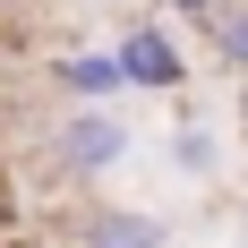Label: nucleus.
<instances>
[{"instance_id":"1","label":"nucleus","mask_w":248,"mask_h":248,"mask_svg":"<svg viewBox=\"0 0 248 248\" xmlns=\"http://www.w3.org/2000/svg\"><path fill=\"white\" fill-rule=\"evenodd\" d=\"M51 163L69 180H103L111 163H128V120H111V103H77L51 128Z\"/></svg>"},{"instance_id":"2","label":"nucleus","mask_w":248,"mask_h":248,"mask_svg":"<svg viewBox=\"0 0 248 248\" xmlns=\"http://www.w3.org/2000/svg\"><path fill=\"white\" fill-rule=\"evenodd\" d=\"M111 51H120V77L137 86V94H171L180 77H188V51L171 43V26H128Z\"/></svg>"},{"instance_id":"3","label":"nucleus","mask_w":248,"mask_h":248,"mask_svg":"<svg viewBox=\"0 0 248 248\" xmlns=\"http://www.w3.org/2000/svg\"><path fill=\"white\" fill-rule=\"evenodd\" d=\"M77 248H171L163 214H137V205H94L77 223Z\"/></svg>"},{"instance_id":"4","label":"nucleus","mask_w":248,"mask_h":248,"mask_svg":"<svg viewBox=\"0 0 248 248\" xmlns=\"http://www.w3.org/2000/svg\"><path fill=\"white\" fill-rule=\"evenodd\" d=\"M51 86H60L69 103H111V94H128L120 51H60V60H51Z\"/></svg>"},{"instance_id":"5","label":"nucleus","mask_w":248,"mask_h":248,"mask_svg":"<svg viewBox=\"0 0 248 248\" xmlns=\"http://www.w3.org/2000/svg\"><path fill=\"white\" fill-rule=\"evenodd\" d=\"M214 60L231 77H248V0H231L223 17H214Z\"/></svg>"},{"instance_id":"6","label":"nucleus","mask_w":248,"mask_h":248,"mask_svg":"<svg viewBox=\"0 0 248 248\" xmlns=\"http://www.w3.org/2000/svg\"><path fill=\"white\" fill-rule=\"evenodd\" d=\"M171 163H180V171H214V137H205V128H180V137H171Z\"/></svg>"},{"instance_id":"7","label":"nucleus","mask_w":248,"mask_h":248,"mask_svg":"<svg viewBox=\"0 0 248 248\" xmlns=\"http://www.w3.org/2000/svg\"><path fill=\"white\" fill-rule=\"evenodd\" d=\"M163 9H171V17H197V26H214L231 0H163Z\"/></svg>"}]
</instances>
